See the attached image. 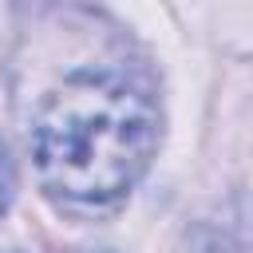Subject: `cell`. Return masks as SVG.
Here are the masks:
<instances>
[{"label":"cell","mask_w":253,"mask_h":253,"mask_svg":"<svg viewBox=\"0 0 253 253\" xmlns=\"http://www.w3.org/2000/svg\"><path fill=\"white\" fill-rule=\"evenodd\" d=\"M8 202H12V166H8L4 154H0V213L8 210Z\"/></svg>","instance_id":"2"},{"label":"cell","mask_w":253,"mask_h":253,"mask_svg":"<svg viewBox=\"0 0 253 253\" xmlns=\"http://www.w3.org/2000/svg\"><path fill=\"white\" fill-rule=\"evenodd\" d=\"M154 142V103L119 71H79L63 79L32 126L40 182L67 206L119 202L142 178Z\"/></svg>","instance_id":"1"}]
</instances>
